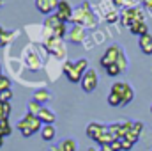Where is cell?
Returning <instances> with one entry per match:
<instances>
[{
	"instance_id": "obj_1",
	"label": "cell",
	"mask_w": 152,
	"mask_h": 151,
	"mask_svg": "<svg viewBox=\"0 0 152 151\" xmlns=\"http://www.w3.org/2000/svg\"><path fill=\"white\" fill-rule=\"evenodd\" d=\"M88 70V62H87V59H80V61H66L64 64H62V73L67 76V80L69 82H73V84H78V82H81V78L85 75V71Z\"/></svg>"
},
{
	"instance_id": "obj_2",
	"label": "cell",
	"mask_w": 152,
	"mask_h": 151,
	"mask_svg": "<svg viewBox=\"0 0 152 151\" xmlns=\"http://www.w3.org/2000/svg\"><path fill=\"white\" fill-rule=\"evenodd\" d=\"M71 21L75 25H83V27H94L96 25V18L92 14V9H90V4L88 2H83L76 7V11L73 13V18Z\"/></svg>"
},
{
	"instance_id": "obj_3",
	"label": "cell",
	"mask_w": 152,
	"mask_h": 151,
	"mask_svg": "<svg viewBox=\"0 0 152 151\" xmlns=\"http://www.w3.org/2000/svg\"><path fill=\"white\" fill-rule=\"evenodd\" d=\"M110 93H113V94L122 98V107L129 105L134 100V89L129 84H126V82H115V84H112Z\"/></svg>"
},
{
	"instance_id": "obj_4",
	"label": "cell",
	"mask_w": 152,
	"mask_h": 151,
	"mask_svg": "<svg viewBox=\"0 0 152 151\" xmlns=\"http://www.w3.org/2000/svg\"><path fill=\"white\" fill-rule=\"evenodd\" d=\"M133 21H145V14H143V11L140 9V7H126L124 11H122V14H120V23L124 25V27H131V23Z\"/></svg>"
},
{
	"instance_id": "obj_5",
	"label": "cell",
	"mask_w": 152,
	"mask_h": 151,
	"mask_svg": "<svg viewBox=\"0 0 152 151\" xmlns=\"http://www.w3.org/2000/svg\"><path fill=\"white\" fill-rule=\"evenodd\" d=\"M120 52H122V46H120V44H112V46H108L106 52L103 53V57L99 59L101 66H103V68H108V66L115 64L117 59H118V55H120Z\"/></svg>"
},
{
	"instance_id": "obj_6",
	"label": "cell",
	"mask_w": 152,
	"mask_h": 151,
	"mask_svg": "<svg viewBox=\"0 0 152 151\" xmlns=\"http://www.w3.org/2000/svg\"><path fill=\"white\" fill-rule=\"evenodd\" d=\"M81 89L85 91V93H94L96 91V87H97V73H96V70H92V68H88L87 71H85V75L81 78Z\"/></svg>"
},
{
	"instance_id": "obj_7",
	"label": "cell",
	"mask_w": 152,
	"mask_h": 151,
	"mask_svg": "<svg viewBox=\"0 0 152 151\" xmlns=\"http://www.w3.org/2000/svg\"><path fill=\"white\" fill-rule=\"evenodd\" d=\"M108 132V124H103V123H88L87 124V135L92 139V141H99V137H103L104 133Z\"/></svg>"
},
{
	"instance_id": "obj_8",
	"label": "cell",
	"mask_w": 152,
	"mask_h": 151,
	"mask_svg": "<svg viewBox=\"0 0 152 151\" xmlns=\"http://www.w3.org/2000/svg\"><path fill=\"white\" fill-rule=\"evenodd\" d=\"M67 38H69V43L80 44V43H83L85 38H87V30H85V27H83V25H73V29L69 30Z\"/></svg>"
},
{
	"instance_id": "obj_9",
	"label": "cell",
	"mask_w": 152,
	"mask_h": 151,
	"mask_svg": "<svg viewBox=\"0 0 152 151\" xmlns=\"http://www.w3.org/2000/svg\"><path fill=\"white\" fill-rule=\"evenodd\" d=\"M73 7H71V4L67 2V0H60L58 2V7H57V14H58V18L62 20V21H71V18H73Z\"/></svg>"
},
{
	"instance_id": "obj_10",
	"label": "cell",
	"mask_w": 152,
	"mask_h": 151,
	"mask_svg": "<svg viewBox=\"0 0 152 151\" xmlns=\"http://www.w3.org/2000/svg\"><path fill=\"white\" fill-rule=\"evenodd\" d=\"M58 2L60 0H36V7L42 14H51L53 11L57 13V7H58Z\"/></svg>"
},
{
	"instance_id": "obj_11",
	"label": "cell",
	"mask_w": 152,
	"mask_h": 151,
	"mask_svg": "<svg viewBox=\"0 0 152 151\" xmlns=\"http://www.w3.org/2000/svg\"><path fill=\"white\" fill-rule=\"evenodd\" d=\"M53 98V94H51V91L50 89H46V87H41V89H37L36 93H34V96H32V100L34 101H37V103H46V101H50Z\"/></svg>"
},
{
	"instance_id": "obj_12",
	"label": "cell",
	"mask_w": 152,
	"mask_h": 151,
	"mask_svg": "<svg viewBox=\"0 0 152 151\" xmlns=\"http://www.w3.org/2000/svg\"><path fill=\"white\" fill-rule=\"evenodd\" d=\"M62 23H66V21H62V20L58 18V14L55 13V14H50V16H48V18L44 20V23H42V27L53 32V30H55V29H58V27H60Z\"/></svg>"
},
{
	"instance_id": "obj_13",
	"label": "cell",
	"mask_w": 152,
	"mask_h": 151,
	"mask_svg": "<svg viewBox=\"0 0 152 151\" xmlns=\"http://www.w3.org/2000/svg\"><path fill=\"white\" fill-rule=\"evenodd\" d=\"M138 44H140V50L145 53V55H152V34H145V36H140L138 39Z\"/></svg>"
},
{
	"instance_id": "obj_14",
	"label": "cell",
	"mask_w": 152,
	"mask_h": 151,
	"mask_svg": "<svg viewBox=\"0 0 152 151\" xmlns=\"http://www.w3.org/2000/svg\"><path fill=\"white\" fill-rule=\"evenodd\" d=\"M37 117L41 119V123H42V124H53V123H55V119H57L55 112H53L51 109H48V107H42Z\"/></svg>"
},
{
	"instance_id": "obj_15",
	"label": "cell",
	"mask_w": 152,
	"mask_h": 151,
	"mask_svg": "<svg viewBox=\"0 0 152 151\" xmlns=\"http://www.w3.org/2000/svg\"><path fill=\"white\" fill-rule=\"evenodd\" d=\"M129 32L134 36H145V34H149V25L145 21H133L129 27Z\"/></svg>"
},
{
	"instance_id": "obj_16",
	"label": "cell",
	"mask_w": 152,
	"mask_h": 151,
	"mask_svg": "<svg viewBox=\"0 0 152 151\" xmlns=\"http://www.w3.org/2000/svg\"><path fill=\"white\" fill-rule=\"evenodd\" d=\"M16 128L20 130V133L23 135V137H30V135H34L36 132H34V128L30 126V123L23 117V119H20L18 121V124H16Z\"/></svg>"
},
{
	"instance_id": "obj_17",
	"label": "cell",
	"mask_w": 152,
	"mask_h": 151,
	"mask_svg": "<svg viewBox=\"0 0 152 151\" xmlns=\"http://www.w3.org/2000/svg\"><path fill=\"white\" fill-rule=\"evenodd\" d=\"M55 135H57V132H55V126H53V124H44V126H42V130H41L42 141L51 142V141L55 139Z\"/></svg>"
},
{
	"instance_id": "obj_18",
	"label": "cell",
	"mask_w": 152,
	"mask_h": 151,
	"mask_svg": "<svg viewBox=\"0 0 152 151\" xmlns=\"http://www.w3.org/2000/svg\"><path fill=\"white\" fill-rule=\"evenodd\" d=\"M58 146L62 151H78V142L75 139H64Z\"/></svg>"
},
{
	"instance_id": "obj_19",
	"label": "cell",
	"mask_w": 152,
	"mask_h": 151,
	"mask_svg": "<svg viewBox=\"0 0 152 151\" xmlns=\"http://www.w3.org/2000/svg\"><path fill=\"white\" fill-rule=\"evenodd\" d=\"M118 68H120V71L122 73H126L127 71V68H129V62H127V57H126V52H124V48H122V52H120V55H118V59H117V62H115Z\"/></svg>"
},
{
	"instance_id": "obj_20",
	"label": "cell",
	"mask_w": 152,
	"mask_h": 151,
	"mask_svg": "<svg viewBox=\"0 0 152 151\" xmlns=\"http://www.w3.org/2000/svg\"><path fill=\"white\" fill-rule=\"evenodd\" d=\"M41 109H42V105H41V103H37V101H34V100H30V101L27 103V112H28V114L39 115Z\"/></svg>"
},
{
	"instance_id": "obj_21",
	"label": "cell",
	"mask_w": 152,
	"mask_h": 151,
	"mask_svg": "<svg viewBox=\"0 0 152 151\" xmlns=\"http://www.w3.org/2000/svg\"><path fill=\"white\" fill-rule=\"evenodd\" d=\"M108 105L110 107H122V98L113 94V93H110L108 94Z\"/></svg>"
},
{
	"instance_id": "obj_22",
	"label": "cell",
	"mask_w": 152,
	"mask_h": 151,
	"mask_svg": "<svg viewBox=\"0 0 152 151\" xmlns=\"http://www.w3.org/2000/svg\"><path fill=\"white\" fill-rule=\"evenodd\" d=\"M0 130H2V133H4V137L11 135L12 128H11V124H9V119H4V121H0Z\"/></svg>"
},
{
	"instance_id": "obj_23",
	"label": "cell",
	"mask_w": 152,
	"mask_h": 151,
	"mask_svg": "<svg viewBox=\"0 0 152 151\" xmlns=\"http://www.w3.org/2000/svg\"><path fill=\"white\" fill-rule=\"evenodd\" d=\"M18 36H20V32H9V34H5L4 38H0V46H5V43H9V41H14Z\"/></svg>"
},
{
	"instance_id": "obj_24",
	"label": "cell",
	"mask_w": 152,
	"mask_h": 151,
	"mask_svg": "<svg viewBox=\"0 0 152 151\" xmlns=\"http://www.w3.org/2000/svg\"><path fill=\"white\" fill-rule=\"evenodd\" d=\"M104 71H106V75L108 76H118L122 71H120V68L117 66V64H112V66H108V68H104Z\"/></svg>"
},
{
	"instance_id": "obj_25",
	"label": "cell",
	"mask_w": 152,
	"mask_h": 151,
	"mask_svg": "<svg viewBox=\"0 0 152 151\" xmlns=\"http://www.w3.org/2000/svg\"><path fill=\"white\" fill-rule=\"evenodd\" d=\"M12 98V91L11 89H5V91H2L0 93V101H4V103H9V100Z\"/></svg>"
},
{
	"instance_id": "obj_26",
	"label": "cell",
	"mask_w": 152,
	"mask_h": 151,
	"mask_svg": "<svg viewBox=\"0 0 152 151\" xmlns=\"http://www.w3.org/2000/svg\"><path fill=\"white\" fill-rule=\"evenodd\" d=\"M0 112L4 114L5 117H9V114H11V103H4V101H0Z\"/></svg>"
},
{
	"instance_id": "obj_27",
	"label": "cell",
	"mask_w": 152,
	"mask_h": 151,
	"mask_svg": "<svg viewBox=\"0 0 152 151\" xmlns=\"http://www.w3.org/2000/svg\"><path fill=\"white\" fill-rule=\"evenodd\" d=\"M5 89H11V80H9L7 76H4V80L0 82V93L5 91Z\"/></svg>"
},
{
	"instance_id": "obj_28",
	"label": "cell",
	"mask_w": 152,
	"mask_h": 151,
	"mask_svg": "<svg viewBox=\"0 0 152 151\" xmlns=\"http://www.w3.org/2000/svg\"><path fill=\"white\" fill-rule=\"evenodd\" d=\"M118 16H120V14H117L115 11H112V13L106 14V21H108V23H115V21L118 20Z\"/></svg>"
},
{
	"instance_id": "obj_29",
	"label": "cell",
	"mask_w": 152,
	"mask_h": 151,
	"mask_svg": "<svg viewBox=\"0 0 152 151\" xmlns=\"http://www.w3.org/2000/svg\"><path fill=\"white\" fill-rule=\"evenodd\" d=\"M133 142H129L127 139H122V151H129V150H133Z\"/></svg>"
},
{
	"instance_id": "obj_30",
	"label": "cell",
	"mask_w": 152,
	"mask_h": 151,
	"mask_svg": "<svg viewBox=\"0 0 152 151\" xmlns=\"http://www.w3.org/2000/svg\"><path fill=\"white\" fill-rule=\"evenodd\" d=\"M110 146H112L115 151H122V141H120V139H117V141H113Z\"/></svg>"
},
{
	"instance_id": "obj_31",
	"label": "cell",
	"mask_w": 152,
	"mask_h": 151,
	"mask_svg": "<svg viewBox=\"0 0 152 151\" xmlns=\"http://www.w3.org/2000/svg\"><path fill=\"white\" fill-rule=\"evenodd\" d=\"M142 128H143V123H142V121H134V123H133V130H134V132H138V133H140V132H142Z\"/></svg>"
},
{
	"instance_id": "obj_32",
	"label": "cell",
	"mask_w": 152,
	"mask_h": 151,
	"mask_svg": "<svg viewBox=\"0 0 152 151\" xmlns=\"http://www.w3.org/2000/svg\"><path fill=\"white\" fill-rule=\"evenodd\" d=\"M5 34H9V30H7V29H4V27L0 25V38H4Z\"/></svg>"
},
{
	"instance_id": "obj_33",
	"label": "cell",
	"mask_w": 152,
	"mask_h": 151,
	"mask_svg": "<svg viewBox=\"0 0 152 151\" xmlns=\"http://www.w3.org/2000/svg\"><path fill=\"white\" fill-rule=\"evenodd\" d=\"M101 150H103V151H115L113 148L110 146V144H104V146H101Z\"/></svg>"
},
{
	"instance_id": "obj_34",
	"label": "cell",
	"mask_w": 152,
	"mask_h": 151,
	"mask_svg": "<svg viewBox=\"0 0 152 151\" xmlns=\"http://www.w3.org/2000/svg\"><path fill=\"white\" fill-rule=\"evenodd\" d=\"M50 151H62L60 146H50Z\"/></svg>"
},
{
	"instance_id": "obj_35",
	"label": "cell",
	"mask_w": 152,
	"mask_h": 151,
	"mask_svg": "<svg viewBox=\"0 0 152 151\" xmlns=\"http://www.w3.org/2000/svg\"><path fill=\"white\" fill-rule=\"evenodd\" d=\"M4 139H5V137H4V135H2V133H0V146H2V144H4Z\"/></svg>"
},
{
	"instance_id": "obj_36",
	"label": "cell",
	"mask_w": 152,
	"mask_h": 151,
	"mask_svg": "<svg viewBox=\"0 0 152 151\" xmlns=\"http://www.w3.org/2000/svg\"><path fill=\"white\" fill-rule=\"evenodd\" d=\"M88 151H101V150H96V148H88Z\"/></svg>"
},
{
	"instance_id": "obj_37",
	"label": "cell",
	"mask_w": 152,
	"mask_h": 151,
	"mask_svg": "<svg viewBox=\"0 0 152 151\" xmlns=\"http://www.w3.org/2000/svg\"><path fill=\"white\" fill-rule=\"evenodd\" d=\"M2 80H4V75H0V82H2Z\"/></svg>"
},
{
	"instance_id": "obj_38",
	"label": "cell",
	"mask_w": 152,
	"mask_h": 151,
	"mask_svg": "<svg viewBox=\"0 0 152 151\" xmlns=\"http://www.w3.org/2000/svg\"><path fill=\"white\" fill-rule=\"evenodd\" d=\"M0 75H2V64H0Z\"/></svg>"
},
{
	"instance_id": "obj_39",
	"label": "cell",
	"mask_w": 152,
	"mask_h": 151,
	"mask_svg": "<svg viewBox=\"0 0 152 151\" xmlns=\"http://www.w3.org/2000/svg\"><path fill=\"white\" fill-rule=\"evenodd\" d=\"M2 4H4V0H0V7H2Z\"/></svg>"
},
{
	"instance_id": "obj_40",
	"label": "cell",
	"mask_w": 152,
	"mask_h": 151,
	"mask_svg": "<svg viewBox=\"0 0 152 151\" xmlns=\"http://www.w3.org/2000/svg\"><path fill=\"white\" fill-rule=\"evenodd\" d=\"M151 114H152V105H151Z\"/></svg>"
},
{
	"instance_id": "obj_41",
	"label": "cell",
	"mask_w": 152,
	"mask_h": 151,
	"mask_svg": "<svg viewBox=\"0 0 152 151\" xmlns=\"http://www.w3.org/2000/svg\"><path fill=\"white\" fill-rule=\"evenodd\" d=\"M101 151H103V150H101Z\"/></svg>"
}]
</instances>
